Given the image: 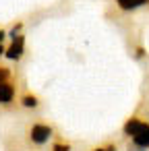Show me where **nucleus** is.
I'll use <instances>...</instances> for the list:
<instances>
[{
  "mask_svg": "<svg viewBox=\"0 0 149 151\" xmlns=\"http://www.w3.org/2000/svg\"><path fill=\"white\" fill-rule=\"evenodd\" d=\"M4 37H6V31H4V29H0V44H2Z\"/></svg>",
  "mask_w": 149,
  "mask_h": 151,
  "instance_id": "12",
  "label": "nucleus"
},
{
  "mask_svg": "<svg viewBox=\"0 0 149 151\" xmlns=\"http://www.w3.org/2000/svg\"><path fill=\"white\" fill-rule=\"evenodd\" d=\"M29 137H31V141H33L35 145H44V143L50 141V137H52V128H50L48 124H35V126H31Z\"/></svg>",
  "mask_w": 149,
  "mask_h": 151,
  "instance_id": "2",
  "label": "nucleus"
},
{
  "mask_svg": "<svg viewBox=\"0 0 149 151\" xmlns=\"http://www.w3.org/2000/svg\"><path fill=\"white\" fill-rule=\"evenodd\" d=\"M21 29H23V25H21V23H17V25L11 29V33H9V35H11V40H13V37H17V35L21 33Z\"/></svg>",
  "mask_w": 149,
  "mask_h": 151,
  "instance_id": "9",
  "label": "nucleus"
},
{
  "mask_svg": "<svg viewBox=\"0 0 149 151\" xmlns=\"http://www.w3.org/2000/svg\"><path fill=\"white\" fill-rule=\"evenodd\" d=\"M93 151H106V149H101V147H97V149H93Z\"/></svg>",
  "mask_w": 149,
  "mask_h": 151,
  "instance_id": "15",
  "label": "nucleus"
},
{
  "mask_svg": "<svg viewBox=\"0 0 149 151\" xmlns=\"http://www.w3.org/2000/svg\"><path fill=\"white\" fill-rule=\"evenodd\" d=\"M116 4H118L122 11H135V9H139V6L149 4V0H116Z\"/></svg>",
  "mask_w": 149,
  "mask_h": 151,
  "instance_id": "5",
  "label": "nucleus"
},
{
  "mask_svg": "<svg viewBox=\"0 0 149 151\" xmlns=\"http://www.w3.org/2000/svg\"><path fill=\"white\" fill-rule=\"evenodd\" d=\"M2 56H4V46L0 44V58H2Z\"/></svg>",
  "mask_w": 149,
  "mask_h": 151,
  "instance_id": "14",
  "label": "nucleus"
},
{
  "mask_svg": "<svg viewBox=\"0 0 149 151\" xmlns=\"http://www.w3.org/2000/svg\"><path fill=\"white\" fill-rule=\"evenodd\" d=\"M9 77H11V70H9L6 66H0V83H2V81H9Z\"/></svg>",
  "mask_w": 149,
  "mask_h": 151,
  "instance_id": "8",
  "label": "nucleus"
},
{
  "mask_svg": "<svg viewBox=\"0 0 149 151\" xmlns=\"http://www.w3.org/2000/svg\"><path fill=\"white\" fill-rule=\"evenodd\" d=\"M23 52H25V37L19 33L17 37H13V42H11V46L4 50V56L9 58V60H21L23 58Z\"/></svg>",
  "mask_w": 149,
  "mask_h": 151,
  "instance_id": "1",
  "label": "nucleus"
},
{
  "mask_svg": "<svg viewBox=\"0 0 149 151\" xmlns=\"http://www.w3.org/2000/svg\"><path fill=\"white\" fill-rule=\"evenodd\" d=\"M21 104H23L25 108H37V106H40V101H37V97H35V95H31V93H27V95H23V99H21Z\"/></svg>",
  "mask_w": 149,
  "mask_h": 151,
  "instance_id": "7",
  "label": "nucleus"
},
{
  "mask_svg": "<svg viewBox=\"0 0 149 151\" xmlns=\"http://www.w3.org/2000/svg\"><path fill=\"white\" fill-rule=\"evenodd\" d=\"M130 139H132V145H137L141 149H147L149 147V124L147 122H141L139 128L135 130V134Z\"/></svg>",
  "mask_w": 149,
  "mask_h": 151,
  "instance_id": "3",
  "label": "nucleus"
},
{
  "mask_svg": "<svg viewBox=\"0 0 149 151\" xmlns=\"http://www.w3.org/2000/svg\"><path fill=\"white\" fill-rule=\"evenodd\" d=\"M54 151H71V147L66 143H56L54 145Z\"/></svg>",
  "mask_w": 149,
  "mask_h": 151,
  "instance_id": "10",
  "label": "nucleus"
},
{
  "mask_svg": "<svg viewBox=\"0 0 149 151\" xmlns=\"http://www.w3.org/2000/svg\"><path fill=\"white\" fill-rule=\"evenodd\" d=\"M145 56V50L143 48H137V58H143Z\"/></svg>",
  "mask_w": 149,
  "mask_h": 151,
  "instance_id": "11",
  "label": "nucleus"
},
{
  "mask_svg": "<svg viewBox=\"0 0 149 151\" xmlns=\"http://www.w3.org/2000/svg\"><path fill=\"white\" fill-rule=\"evenodd\" d=\"M13 99H15V87L9 81H2V83H0V104L9 106Z\"/></svg>",
  "mask_w": 149,
  "mask_h": 151,
  "instance_id": "4",
  "label": "nucleus"
},
{
  "mask_svg": "<svg viewBox=\"0 0 149 151\" xmlns=\"http://www.w3.org/2000/svg\"><path fill=\"white\" fill-rule=\"evenodd\" d=\"M106 151H116V147H114V145H108V147H106Z\"/></svg>",
  "mask_w": 149,
  "mask_h": 151,
  "instance_id": "13",
  "label": "nucleus"
},
{
  "mask_svg": "<svg viewBox=\"0 0 149 151\" xmlns=\"http://www.w3.org/2000/svg\"><path fill=\"white\" fill-rule=\"evenodd\" d=\"M139 124H141L139 118H130V120H126V124H124V134H126V137H132L135 130L139 128Z\"/></svg>",
  "mask_w": 149,
  "mask_h": 151,
  "instance_id": "6",
  "label": "nucleus"
}]
</instances>
